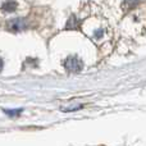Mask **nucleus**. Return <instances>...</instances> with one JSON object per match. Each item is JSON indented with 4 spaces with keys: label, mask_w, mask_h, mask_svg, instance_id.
I'll return each instance as SVG.
<instances>
[{
    "label": "nucleus",
    "mask_w": 146,
    "mask_h": 146,
    "mask_svg": "<svg viewBox=\"0 0 146 146\" xmlns=\"http://www.w3.org/2000/svg\"><path fill=\"white\" fill-rule=\"evenodd\" d=\"M66 67L69 71H80L81 67H82V63H81L77 58H69L68 60L66 62Z\"/></svg>",
    "instance_id": "f257e3e1"
},
{
    "label": "nucleus",
    "mask_w": 146,
    "mask_h": 146,
    "mask_svg": "<svg viewBox=\"0 0 146 146\" xmlns=\"http://www.w3.org/2000/svg\"><path fill=\"white\" fill-rule=\"evenodd\" d=\"M140 0H126V3H129V5H135V4H137Z\"/></svg>",
    "instance_id": "f03ea898"
},
{
    "label": "nucleus",
    "mask_w": 146,
    "mask_h": 146,
    "mask_svg": "<svg viewBox=\"0 0 146 146\" xmlns=\"http://www.w3.org/2000/svg\"><path fill=\"white\" fill-rule=\"evenodd\" d=\"M8 114H10V115H14V114H18V113H21V110H9V111H7Z\"/></svg>",
    "instance_id": "7ed1b4c3"
}]
</instances>
